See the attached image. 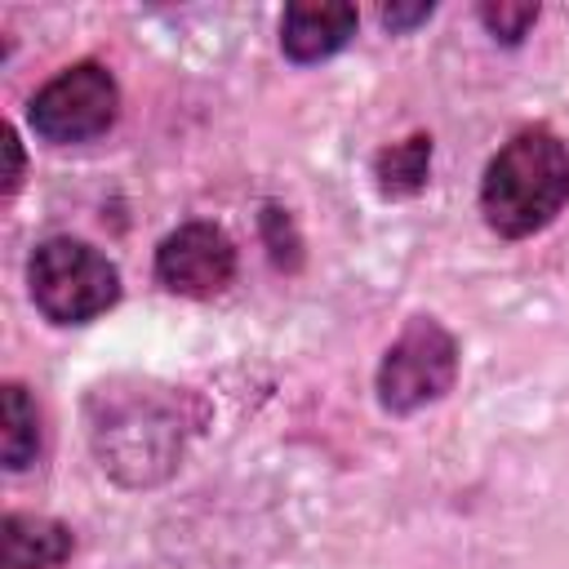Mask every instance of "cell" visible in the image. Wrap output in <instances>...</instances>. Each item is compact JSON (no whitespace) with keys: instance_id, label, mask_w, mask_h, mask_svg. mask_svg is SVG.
Wrapping results in <instances>:
<instances>
[{"instance_id":"3957f363","label":"cell","mask_w":569,"mask_h":569,"mask_svg":"<svg viewBox=\"0 0 569 569\" xmlns=\"http://www.w3.org/2000/svg\"><path fill=\"white\" fill-rule=\"evenodd\" d=\"M27 289L44 320L53 325H89L120 298L116 262L76 236H49L27 258Z\"/></svg>"},{"instance_id":"ba28073f","label":"cell","mask_w":569,"mask_h":569,"mask_svg":"<svg viewBox=\"0 0 569 569\" xmlns=\"http://www.w3.org/2000/svg\"><path fill=\"white\" fill-rule=\"evenodd\" d=\"M76 551V533L62 520L9 511L4 516V569H58Z\"/></svg>"},{"instance_id":"8992f818","label":"cell","mask_w":569,"mask_h":569,"mask_svg":"<svg viewBox=\"0 0 569 569\" xmlns=\"http://www.w3.org/2000/svg\"><path fill=\"white\" fill-rule=\"evenodd\" d=\"M156 280L178 298H213L236 280V244L218 222H182L156 249Z\"/></svg>"},{"instance_id":"5b68a950","label":"cell","mask_w":569,"mask_h":569,"mask_svg":"<svg viewBox=\"0 0 569 569\" xmlns=\"http://www.w3.org/2000/svg\"><path fill=\"white\" fill-rule=\"evenodd\" d=\"M453 378H458V338L440 320L413 316L378 360L373 391L387 413L405 418L436 405L453 387Z\"/></svg>"},{"instance_id":"6da1fadb","label":"cell","mask_w":569,"mask_h":569,"mask_svg":"<svg viewBox=\"0 0 569 569\" xmlns=\"http://www.w3.org/2000/svg\"><path fill=\"white\" fill-rule=\"evenodd\" d=\"M89 440L111 480L129 489L160 485L178 471L187 445L182 405L164 387H98L89 400Z\"/></svg>"},{"instance_id":"9c48e42d","label":"cell","mask_w":569,"mask_h":569,"mask_svg":"<svg viewBox=\"0 0 569 569\" xmlns=\"http://www.w3.org/2000/svg\"><path fill=\"white\" fill-rule=\"evenodd\" d=\"M40 453V409L22 382H4L0 391V458L4 471H27Z\"/></svg>"},{"instance_id":"4fadbf2b","label":"cell","mask_w":569,"mask_h":569,"mask_svg":"<svg viewBox=\"0 0 569 569\" xmlns=\"http://www.w3.org/2000/svg\"><path fill=\"white\" fill-rule=\"evenodd\" d=\"M431 13H436V4H391V9H382V27L387 31H409V27L427 22Z\"/></svg>"},{"instance_id":"52a82bcc","label":"cell","mask_w":569,"mask_h":569,"mask_svg":"<svg viewBox=\"0 0 569 569\" xmlns=\"http://www.w3.org/2000/svg\"><path fill=\"white\" fill-rule=\"evenodd\" d=\"M356 27H360L356 4H342V0H298L280 18V49H284L289 62L311 67V62H325V58L342 53L351 44Z\"/></svg>"},{"instance_id":"5bb4252c","label":"cell","mask_w":569,"mask_h":569,"mask_svg":"<svg viewBox=\"0 0 569 569\" xmlns=\"http://www.w3.org/2000/svg\"><path fill=\"white\" fill-rule=\"evenodd\" d=\"M4 151H9V173H4V196H13V191H18V182H22V151H18V133H13V129H4Z\"/></svg>"},{"instance_id":"30bf717a","label":"cell","mask_w":569,"mask_h":569,"mask_svg":"<svg viewBox=\"0 0 569 569\" xmlns=\"http://www.w3.org/2000/svg\"><path fill=\"white\" fill-rule=\"evenodd\" d=\"M427 169H431V138L427 133H413L405 142H391L373 160V178H378V187L387 196H413L427 182Z\"/></svg>"},{"instance_id":"277c9868","label":"cell","mask_w":569,"mask_h":569,"mask_svg":"<svg viewBox=\"0 0 569 569\" xmlns=\"http://www.w3.org/2000/svg\"><path fill=\"white\" fill-rule=\"evenodd\" d=\"M116 116H120V84L93 58L62 67L27 102L31 133L40 142H53V147L93 142V138H102L116 124Z\"/></svg>"},{"instance_id":"7a4b0ae2","label":"cell","mask_w":569,"mask_h":569,"mask_svg":"<svg viewBox=\"0 0 569 569\" xmlns=\"http://www.w3.org/2000/svg\"><path fill=\"white\" fill-rule=\"evenodd\" d=\"M569 204V147L547 124L511 133L480 178V213L502 240L547 231Z\"/></svg>"},{"instance_id":"7c38bea8","label":"cell","mask_w":569,"mask_h":569,"mask_svg":"<svg viewBox=\"0 0 569 569\" xmlns=\"http://www.w3.org/2000/svg\"><path fill=\"white\" fill-rule=\"evenodd\" d=\"M262 231H267V244H271V258H276V267H298V236H293V222H289V213L280 209V204H267L262 209Z\"/></svg>"},{"instance_id":"8fae6325","label":"cell","mask_w":569,"mask_h":569,"mask_svg":"<svg viewBox=\"0 0 569 569\" xmlns=\"http://www.w3.org/2000/svg\"><path fill=\"white\" fill-rule=\"evenodd\" d=\"M480 22L489 27L493 40L520 44L529 36V27L538 22V4H480Z\"/></svg>"}]
</instances>
